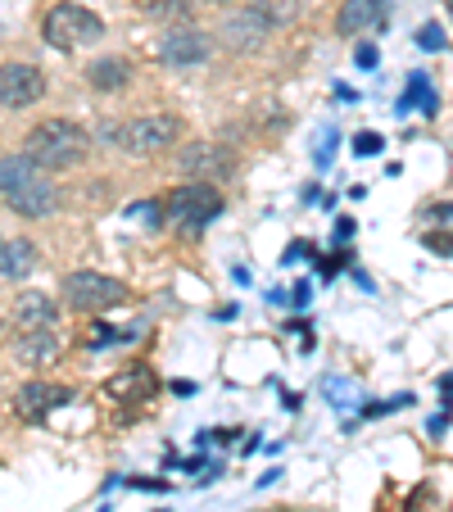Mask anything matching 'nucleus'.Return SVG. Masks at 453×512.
Here are the masks:
<instances>
[{"instance_id": "nucleus-1", "label": "nucleus", "mask_w": 453, "mask_h": 512, "mask_svg": "<svg viewBox=\"0 0 453 512\" xmlns=\"http://www.w3.org/2000/svg\"><path fill=\"white\" fill-rule=\"evenodd\" d=\"M87 150H91L87 127L68 123V118H46V123H37L28 132V155L37 159L41 168H50V173L78 168L82 159H87Z\"/></svg>"}, {"instance_id": "nucleus-2", "label": "nucleus", "mask_w": 453, "mask_h": 512, "mask_svg": "<svg viewBox=\"0 0 453 512\" xmlns=\"http://www.w3.org/2000/svg\"><path fill=\"white\" fill-rule=\"evenodd\" d=\"M218 213H222V191L213 182H200V177H195V182H182L173 195H168V218H173V227L186 236H200Z\"/></svg>"}, {"instance_id": "nucleus-3", "label": "nucleus", "mask_w": 453, "mask_h": 512, "mask_svg": "<svg viewBox=\"0 0 453 512\" xmlns=\"http://www.w3.org/2000/svg\"><path fill=\"white\" fill-rule=\"evenodd\" d=\"M41 32H46V41L55 50H73V46H91V41L105 37V23H100V14H91L87 5L64 0V5H55V10L46 14Z\"/></svg>"}, {"instance_id": "nucleus-4", "label": "nucleus", "mask_w": 453, "mask_h": 512, "mask_svg": "<svg viewBox=\"0 0 453 512\" xmlns=\"http://www.w3.org/2000/svg\"><path fill=\"white\" fill-rule=\"evenodd\" d=\"M127 300V286L105 272H68L64 277V304L78 313H105Z\"/></svg>"}, {"instance_id": "nucleus-5", "label": "nucleus", "mask_w": 453, "mask_h": 512, "mask_svg": "<svg viewBox=\"0 0 453 512\" xmlns=\"http://www.w3.org/2000/svg\"><path fill=\"white\" fill-rule=\"evenodd\" d=\"M118 136H123L127 155H155V150L177 145V136H182V118L177 114H145V118H132Z\"/></svg>"}, {"instance_id": "nucleus-6", "label": "nucleus", "mask_w": 453, "mask_h": 512, "mask_svg": "<svg viewBox=\"0 0 453 512\" xmlns=\"http://www.w3.org/2000/svg\"><path fill=\"white\" fill-rule=\"evenodd\" d=\"M46 96V78L32 64H5L0 68V105L5 109H28Z\"/></svg>"}, {"instance_id": "nucleus-7", "label": "nucleus", "mask_w": 453, "mask_h": 512, "mask_svg": "<svg viewBox=\"0 0 453 512\" xmlns=\"http://www.w3.org/2000/svg\"><path fill=\"white\" fill-rule=\"evenodd\" d=\"M213 55V37L200 28H177L159 41V59L168 68H191V64H204Z\"/></svg>"}, {"instance_id": "nucleus-8", "label": "nucleus", "mask_w": 453, "mask_h": 512, "mask_svg": "<svg viewBox=\"0 0 453 512\" xmlns=\"http://www.w3.org/2000/svg\"><path fill=\"white\" fill-rule=\"evenodd\" d=\"M232 168H236L232 155H227L222 145H213V141H195V145H186L182 150V173L200 177V182H209V177H227Z\"/></svg>"}, {"instance_id": "nucleus-9", "label": "nucleus", "mask_w": 453, "mask_h": 512, "mask_svg": "<svg viewBox=\"0 0 453 512\" xmlns=\"http://www.w3.org/2000/svg\"><path fill=\"white\" fill-rule=\"evenodd\" d=\"M64 404H73V390L46 386V381H32V386H23L19 399H14V408H19L23 422H41L50 408H64Z\"/></svg>"}, {"instance_id": "nucleus-10", "label": "nucleus", "mask_w": 453, "mask_h": 512, "mask_svg": "<svg viewBox=\"0 0 453 512\" xmlns=\"http://www.w3.org/2000/svg\"><path fill=\"white\" fill-rule=\"evenodd\" d=\"M55 318H59V309L46 290H23L19 300H14V327L19 331H50Z\"/></svg>"}, {"instance_id": "nucleus-11", "label": "nucleus", "mask_w": 453, "mask_h": 512, "mask_svg": "<svg viewBox=\"0 0 453 512\" xmlns=\"http://www.w3.org/2000/svg\"><path fill=\"white\" fill-rule=\"evenodd\" d=\"M55 182H46V177H32V182H23L19 191H10L5 195V204H10L14 213H23V218H46L50 209H55Z\"/></svg>"}, {"instance_id": "nucleus-12", "label": "nucleus", "mask_w": 453, "mask_h": 512, "mask_svg": "<svg viewBox=\"0 0 453 512\" xmlns=\"http://www.w3.org/2000/svg\"><path fill=\"white\" fill-rule=\"evenodd\" d=\"M268 32H272L268 23H263L259 14L250 10V5H245V10L236 14V19H227V28H222V37H227V46H232V50H254L263 37H268Z\"/></svg>"}, {"instance_id": "nucleus-13", "label": "nucleus", "mask_w": 453, "mask_h": 512, "mask_svg": "<svg viewBox=\"0 0 453 512\" xmlns=\"http://www.w3.org/2000/svg\"><path fill=\"white\" fill-rule=\"evenodd\" d=\"M376 19H381V0H345L336 14V32L340 37H358V32H367Z\"/></svg>"}, {"instance_id": "nucleus-14", "label": "nucleus", "mask_w": 453, "mask_h": 512, "mask_svg": "<svg viewBox=\"0 0 453 512\" xmlns=\"http://www.w3.org/2000/svg\"><path fill=\"white\" fill-rule=\"evenodd\" d=\"M37 268V250L32 241H0V277H28Z\"/></svg>"}, {"instance_id": "nucleus-15", "label": "nucleus", "mask_w": 453, "mask_h": 512, "mask_svg": "<svg viewBox=\"0 0 453 512\" xmlns=\"http://www.w3.org/2000/svg\"><path fill=\"white\" fill-rule=\"evenodd\" d=\"M87 82L96 91H123L127 82H132V68H127V59H96V64L87 68Z\"/></svg>"}, {"instance_id": "nucleus-16", "label": "nucleus", "mask_w": 453, "mask_h": 512, "mask_svg": "<svg viewBox=\"0 0 453 512\" xmlns=\"http://www.w3.org/2000/svg\"><path fill=\"white\" fill-rule=\"evenodd\" d=\"M14 354H19L23 363H50V358L59 354V345H55V336H50V331H19Z\"/></svg>"}, {"instance_id": "nucleus-17", "label": "nucleus", "mask_w": 453, "mask_h": 512, "mask_svg": "<svg viewBox=\"0 0 453 512\" xmlns=\"http://www.w3.org/2000/svg\"><path fill=\"white\" fill-rule=\"evenodd\" d=\"M136 10H141L145 19L177 23V19H186V10H191V0H136Z\"/></svg>"}, {"instance_id": "nucleus-18", "label": "nucleus", "mask_w": 453, "mask_h": 512, "mask_svg": "<svg viewBox=\"0 0 453 512\" xmlns=\"http://www.w3.org/2000/svg\"><path fill=\"white\" fill-rule=\"evenodd\" d=\"M250 10L259 14L268 28H286V23H295V5H290V0H250Z\"/></svg>"}, {"instance_id": "nucleus-19", "label": "nucleus", "mask_w": 453, "mask_h": 512, "mask_svg": "<svg viewBox=\"0 0 453 512\" xmlns=\"http://www.w3.org/2000/svg\"><path fill=\"white\" fill-rule=\"evenodd\" d=\"M431 96H435V91H431V82H426V73H413V78H408V91L399 96V114H408V109H413L417 100L426 105Z\"/></svg>"}, {"instance_id": "nucleus-20", "label": "nucleus", "mask_w": 453, "mask_h": 512, "mask_svg": "<svg viewBox=\"0 0 453 512\" xmlns=\"http://www.w3.org/2000/svg\"><path fill=\"white\" fill-rule=\"evenodd\" d=\"M417 46L422 50H444V28L440 23H422V28H417Z\"/></svg>"}, {"instance_id": "nucleus-21", "label": "nucleus", "mask_w": 453, "mask_h": 512, "mask_svg": "<svg viewBox=\"0 0 453 512\" xmlns=\"http://www.w3.org/2000/svg\"><path fill=\"white\" fill-rule=\"evenodd\" d=\"M381 150H386V141H381L376 132H358L354 136V155L358 159H363V155H381Z\"/></svg>"}, {"instance_id": "nucleus-22", "label": "nucleus", "mask_w": 453, "mask_h": 512, "mask_svg": "<svg viewBox=\"0 0 453 512\" xmlns=\"http://www.w3.org/2000/svg\"><path fill=\"white\" fill-rule=\"evenodd\" d=\"M132 218H136V223H145V227H150V232H155V227L164 223V218H159V204H136V209H132Z\"/></svg>"}, {"instance_id": "nucleus-23", "label": "nucleus", "mask_w": 453, "mask_h": 512, "mask_svg": "<svg viewBox=\"0 0 453 512\" xmlns=\"http://www.w3.org/2000/svg\"><path fill=\"white\" fill-rule=\"evenodd\" d=\"M426 250L431 254H453V232H426Z\"/></svg>"}, {"instance_id": "nucleus-24", "label": "nucleus", "mask_w": 453, "mask_h": 512, "mask_svg": "<svg viewBox=\"0 0 453 512\" xmlns=\"http://www.w3.org/2000/svg\"><path fill=\"white\" fill-rule=\"evenodd\" d=\"M354 59H358V68H376V46H358Z\"/></svg>"}, {"instance_id": "nucleus-25", "label": "nucleus", "mask_w": 453, "mask_h": 512, "mask_svg": "<svg viewBox=\"0 0 453 512\" xmlns=\"http://www.w3.org/2000/svg\"><path fill=\"white\" fill-rule=\"evenodd\" d=\"M431 218H453V204H435Z\"/></svg>"}, {"instance_id": "nucleus-26", "label": "nucleus", "mask_w": 453, "mask_h": 512, "mask_svg": "<svg viewBox=\"0 0 453 512\" xmlns=\"http://www.w3.org/2000/svg\"><path fill=\"white\" fill-rule=\"evenodd\" d=\"M444 390H453V372H449V377H444Z\"/></svg>"}, {"instance_id": "nucleus-27", "label": "nucleus", "mask_w": 453, "mask_h": 512, "mask_svg": "<svg viewBox=\"0 0 453 512\" xmlns=\"http://www.w3.org/2000/svg\"><path fill=\"white\" fill-rule=\"evenodd\" d=\"M213 5H222V0H213Z\"/></svg>"}, {"instance_id": "nucleus-28", "label": "nucleus", "mask_w": 453, "mask_h": 512, "mask_svg": "<svg viewBox=\"0 0 453 512\" xmlns=\"http://www.w3.org/2000/svg\"><path fill=\"white\" fill-rule=\"evenodd\" d=\"M449 10H453V0H449Z\"/></svg>"}]
</instances>
